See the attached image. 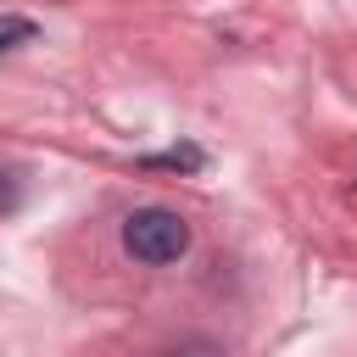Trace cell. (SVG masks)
Listing matches in <instances>:
<instances>
[{
    "label": "cell",
    "instance_id": "6da1fadb",
    "mask_svg": "<svg viewBox=\"0 0 357 357\" xmlns=\"http://www.w3.org/2000/svg\"><path fill=\"white\" fill-rule=\"evenodd\" d=\"M123 245H128V257L162 268V262H178L190 251V223L178 212H167V206H139L123 223Z\"/></svg>",
    "mask_w": 357,
    "mask_h": 357
},
{
    "label": "cell",
    "instance_id": "7a4b0ae2",
    "mask_svg": "<svg viewBox=\"0 0 357 357\" xmlns=\"http://www.w3.org/2000/svg\"><path fill=\"white\" fill-rule=\"evenodd\" d=\"M17 39H33V22H28V17H6V11H0V50H11Z\"/></svg>",
    "mask_w": 357,
    "mask_h": 357
}]
</instances>
